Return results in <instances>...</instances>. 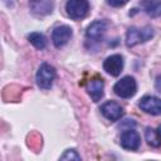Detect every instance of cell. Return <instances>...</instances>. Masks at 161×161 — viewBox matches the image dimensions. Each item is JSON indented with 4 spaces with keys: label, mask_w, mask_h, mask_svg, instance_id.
<instances>
[{
    "label": "cell",
    "mask_w": 161,
    "mask_h": 161,
    "mask_svg": "<svg viewBox=\"0 0 161 161\" xmlns=\"http://www.w3.org/2000/svg\"><path fill=\"white\" fill-rule=\"evenodd\" d=\"M141 143V138L140 135L135 131V130H126L122 135H121V146L126 150H131V151H136L140 147Z\"/></svg>",
    "instance_id": "9"
},
{
    "label": "cell",
    "mask_w": 161,
    "mask_h": 161,
    "mask_svg": "<svg viewBox=\"0 0 161 161\" xmlns=\"http://www.w3.org/2000/svg\"><path fill=\"white\" fill-rule=\"evenodd\" d=\"M103 69L113 77L119 75L122 69H123V58H122V55H119V54L109 55L103 62Z\"/></svg>",
    "instance_id": "6"
},
{
    "label": "cell",
    "mask_w": 161,
    "mask_h": 161,
    "mask_svg": "<svg viewBox=\"0 0 161 161\" xmlns=\"http://www.w3.org/2000/svg\"><path fill=\"white\" fill-rule=\"evenodd\" d=\"M28 39H29V42H30L36 49H44V48H45V38H44L43 34L34 31V33H30V34L28 35Z\"/></svg>",
    "instance_id": "15"
},
{
    "label": "cell",
    "mask_w": 161,
    "mask_h": 161,
    "mask_svg": "<svg viewBox=\"0 0 161 161\" xmlns=\"http://www.w3.org/2000/svg\"><path fill=\"white\" fill-rule=\"evenodd\" d=\"M138 107L148 114H152V116L161 114V99L155 96L142 97L138 102Z\"/></svg>",
    "instance_id": "5"
},
{
    "label": "cell",
    "mask_w": 161,
    "mask_h": 161,
    "mask_svg": "<svg viewBox=\"0 0 161 161\" xmlns=\"http://www.w3.org/2000/svg\"><path fill=\"white\" fill-rule=\"evenodd\" d=\"M113 91L121 98H131V97L135 96V93L137 91V83H136L133 77L126 75V77L121 78L114 84Z\"/></svg>",
    "instance_id": "2"
},
{
    "label": "cell",
    "mask_w": 161,
    "mask_h": 161,
    "mask_svg": "<svg viewBox=\"0 0 161 161\" xmlns=\"http://www.w3.org/2000/svg\"><path fill=\"white\" fill-rule=\"evenodd\" d=\"M72 34H73V31H72L70 26H68V25H59V26H57L53 30V34H52L53 44L57 48L63 47L72 38Z\"/></svg>",
    "instance_id": "7"
},
{
    "label": "cell",
    "mask_w": 161,
    "mask_h": 161,
    "mask_svg": "<svg viewBox=\"0 0 161 161\" xmlns=\"http://www.w3.org/2000/svg\"><path fill=\"white\" fill-rule=\"evenodd\" d=\"M60 160H80V156L77 153L75 150H67L60 156Z\"/></svg>",
    "instance_id": "16"
},
{
    "label": "cell",
    "mask_w": 161,
    "mask_h": 161,
    "mask_svg": "<svg viewBox=\"0 0 161 161\" xmlns=\"http://www.w3.org/2000/svg\"><path fill=\"white\" fill-rule=\"evenodd\" d=\"M142 8L151 18L161 16V0H142Z\"/></svg>",
    "instance_id": "13"
},
{
    "label": "cell",
    "mask_w": 161,
    "mask_h": 161,
    "mask_svg": "<svg viewBox=\"0 0 161 161\" xmlns=\"http://www.w3.org/2000/svg\"><path fill=\"white\" fill-rule=\"evenodd\" d=\"M145 137H146V141L150 146L152 147H158L161 145V138L157 133V130H153L151 127H147L146 131H145Z\"/></svg>",
    "instance_id": "14"
},
{
    "label": "cell",
    "mask_w": 161,
    "mask_h": 161,
    "mask_svg": "<svg viewBox=\"0 0 161 161\" xmlns=\"http://www.w3.org/2000/svg\"><path fill=\"white\" fill-rule=\"evenodd\" d=\"M54 3L53 0H31L30 9L36 15H48L53 11Z\"/></svg>",
    "instance_id": "11"
},
{
    "label": "cell",
    "mask_w": 161,
    "mask_h": 161,
    "mask_svg": "<svg viewBox=\"0 0 161 161\" xmlns=\"http://www.w3.org/2000/svg\"><path fill=\"white\" fill-rule=\"evenodd\" d=\"M102 114L109 121H118L123 116V108L114 101H108L101 106Z\"/></svg>",
    "instance_id": "8"
},
{
    "label": "cell",
    "mask_w": 161,
    "mask_h": 161,
    "mask_svg": "<svg viewBox=\"0 0 161 161\" xmlns=\"http://www.w3.org/2000/svg\"><path fill=\"white\" fill-rule=\"evenodd\" d=\"M104 83L101 77H94L87 83V92L94 102H98L103 97Z\"/></svg>",
    "instance_id": "10"
},
{
    "label": "cell",
    "mask_w": 161,
    "mask_h": 161,
    "mask_svg": "<svg viewBox=\"0 0 161 161\" xmlns=\"http://www.w3.org/2000/svg\"><path fill=\"white\" fill-rule=\"evenodd\" d=\"M89 10L88 0H68L65 3V11L69 18L78 20L83 19Z\"/></svg>",
    "instance_id": "4"
},
{
    "label": "cell",
    "mask_w": 161,
    "mask_h": 161,
    "mask_svg": "<svg viewBox=\"0 0 161 161\" xmlns=\"http://www.w3.org/2000/svg\"><path fill=\"white\" fill-rule=\"evenodd\" d=\"M155 88L157 89V92L161 93V75H157V78L155 80Z\"/></svg>",
    "instance_id": "18"
},
{
    "label": "cell",
    "mask_w": 161,
    "mask_h": 161,
    "mask_svg": "<svg viewBox=\"0 0 161 161\" xmlns=\"http://www.w3.org/2000/svg\"><path fill=\"white\" fill-rule=\"evenodd\" d=\"M153 29L151 26H145L142 29H138L136 26H132L128 29L126 34V44L127 47H135L140 43H145L150 40L153 36Z\"/></svg>",
    "instance_id": "1"
},
{
    "label": "cell",
    "mask_w": 161,
    "mask_h": 161,
    "mask_svg": "<svg viewBox=\"0 0 161 161\" xmlns=\"http://www.w3.org/2000/svg\"><path fill=\"white\" fill-rule=\"evenodd\" d=\"M157 133H158V136H160V138H161V125L157 127Z\"/></svg>",
    "instance_id": "19"
},
{
    "label": "cell",
    "mask_w": 161,
    "mask_h": 161,
    "mask_svg": "<svg viewBox=\"0 0 161 161\" xmlns=\"http://www.w3.org/2000/svg\"><path fill=\"white\" fill-rule=\"evenodd\" d=\"M55 78V69L53 65L48 63H43L35 75V80L39 88L42 89H49L53 84V80Z\"/></svg>",
    "instance_id": "3"
},
{
    "label": "cell",
    "mask_w": 161,
    "mask_h": 161,
    "mask_svg": "<svg viewBox=\"0 0 161 161\" xmlns=\"http://www.w3.org/2000/svg\"><path fill=\"white\" fill-rule=\"evenodd\" d=\"M130 0H107V4L113 6V8H119V6H123L125 4H127Z\"/></svg>",
    "instance_id": "17"
},
{
    "label": "cell",
    "mask_w": 161,
    "mask_h": 161,
    "mask_svg": "<svg viewBox=\"0 0 161 161\" xmlns=\"http://www.w3.org/2000/svg\"><path fill=\"white\" fill-rule=\"evenodd\" d=\"M106 30H107V23L104 20H97V21H93L92 24L88 25L86 35L89 39L98 40L102 38V35L104 34Z\"/></svg>",
    "instance_id": "12"
}]
</instances>
